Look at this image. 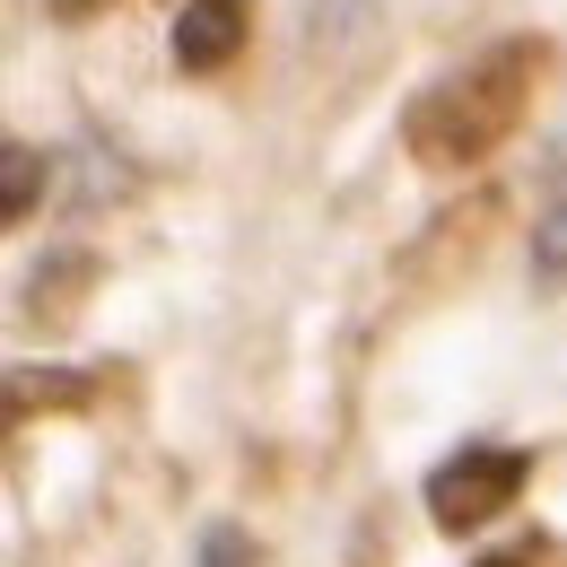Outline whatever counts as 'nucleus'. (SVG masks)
<instances>
[{"mask_svg": "<svg viewBox=\"0 0 567 567\" xmlns=\"http://www.w3.org/2000/svg\"><path fill=\"white\" fill-rule=\"evenodd\" d=\"M245 35H254V0H184L166 44H175V71L210 79V71H227V62L245 53Z\"/></svg>", "mask_w": 567, "mask_h": 567, "instance_id": "nucleus-3", "label": "nucleus"}, {"mask_svg": "<svg viewBox=\"0 0 567 567\" xmlns=\"http://www.w3.org/2000/svg\"><path fill=\"white\" fill-rule=\"evenodd\" d=\"M481 567H533V559H524V550H489Z\"/></svg>", "mask_w": 567, "mask_h": 567, "instance_id": "nucleus-8", "label": "nucleus"}, {"mask_svg": "<svg viewBox=\"0 0 567 567\" xmlns=\"http://www.w3.org/2000/svg\"><path fill=\"white\" fill-rule=\"evenodd\" d=\"M533 280H542V288H567V193L533 218Z\"/></svg>", "mask_w": 567, "mask_h": 567, "instance_id": "nucleus-5", "label": "nucleus"}, {"mask_svg": "<svg viewBox=\"0 0 567 567\" xmlns=\"http://www.w3.org/2000/svg\"><path fill=\"white\" fill-rule=\"evenodd\" d=\"M524 481H533V454L524 445H463V454H445L427 472V515L445 533H472V524L506 515L524 497Z\"/></svg>", "mask_w": 567, "mask_h": 567, "instance_id": "nucleus-2", "label": "nucleus"}, {"mask_svg": "<svg viewBox=\"0 0 567 567\" xmlns=\"http://www.w3.org/2000/svg\"><path fill=\"white\" fill-rule=\"evenodd\" d=\"M193 567H254V542H245L236 524H210L202 550H193Z\"/></svg>", "mask_w": 567, "mask_h": 567, "instance_id": "nucleus-6", "label": "nucleus"}, {"mask_svg": "<svg viewBox=\"0 0 567 567\" xmlns=\"http://www.w3.org/2000/svg\"><path fill=\"white\" fill-rule=\"evenodd\" d=\"M0 166H9V175H0V218H9V227H27V218H35V193H44V157H35L27 141H9Z\"/></svg>", "mask_w": 567, "mask_h": 567, "instance_id": "nucleus-4", "label": "nucleus"}, {"mask_svg": "<svg viewBox=\"0 0 567 567\" xmlns=\"http://www.w3.org/2000/svg\"><path fill=\"white\" fill-rule=\"evenodd\" d=\"M306 9H315V35H350L375 18V0H306Z\"/></svg>", "mask_w": 567, "mask_h": 567, "instance_id": "nucleus-7", "label": "nucleus"}, {"mask_svg": "<svg viewBox=\"0 0 567 567\" xmlns=\"http://www.w3.org/2000/svg\"><path fill=\"white\" fill-rule=\"evenodd\" d=\"M533 71H542V44H533V35H506L481 62H463L454 79H436L420 105H411V123H402L411 157H420V166H481V157L524 123Z\"/></svg>", "mask_w": 567, "mask_h": 567, "instance_id": "nucleus-1", "label": "nucleus"}]
</instances>
